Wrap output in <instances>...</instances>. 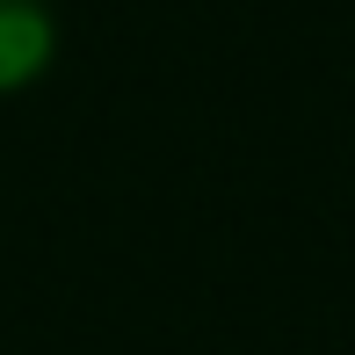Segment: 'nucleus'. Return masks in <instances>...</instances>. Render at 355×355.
<instances>
[{
	"label": "nucleus",
	"instance_id": "obj_1",
	"mask_svg": "<svg viewBox=\"0 0 355 355\" xmlns=\"http://www.w3.org/2000/svg\"><path fill=\"white\" fill-rule=\"evenodd\" d=\"M58 66V8L51 0H0V94L37 87Z\"/></svg>",
	"mask_w": 355,
	"mask_h": 355
}]
</instances>
